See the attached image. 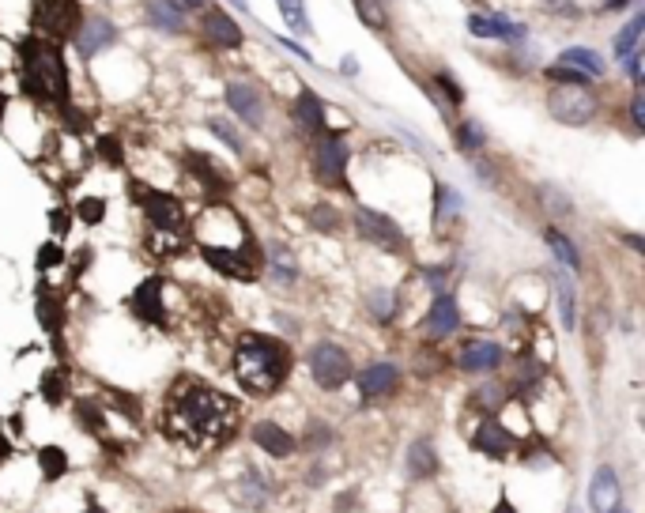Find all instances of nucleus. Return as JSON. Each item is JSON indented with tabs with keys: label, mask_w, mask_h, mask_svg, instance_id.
I'll return each mask as SVG.
<instances>
[{
	"label": "nucleus",
	"mask_w": 645,
	"mask_h": 513,
	"mask_svg": "<svg viewBox=\"0 0 645 513\" xmlns=\"http://www.w3.org/2000/svg\"><path fill=\"white\" fill-rule=\"evenodd\" d=\"M147 15H151L155 27H163L166 35H182L186 31L182 5H174V0H147Z\"/></svg>",
	"instance_id": "obj_23"
},
{
	"label": "nucleus",
	"mask_w": 645,
	"mask_h": 513,
	"mask_svg": "<svg viewBox=\"0 0 645 513\" xmlns=\"http://www.w3.org/2000/svg\"><path fill=\"white\" fill-rule=\"evenodd\" d=\"M117 42V31H114V23L110 19H87L80 31H76V49H80V57H98L102 49H110Z\"/></svg>",
	"instance_id": "obj_12"
},
{
	"label": "nucleus",
	"mask_w": 645,
	"mask_h": 513,
	"mask_svg": "<svg viewBox=\"0 0 645 513\" xmlns=\"http://www.w3.org/2000/svg\"><path fill=\"white\" fill-rule=\"evenodd\" d=\"M570 513H581V509H578V506H570Z\"/></svg>",
	"instance_id": "obj_58"
},
{
	"label": "nucleus",
	"mask_w": 645,
	"mask_h": 513,
	"mask_svg": "<svg viewBox=\"0 0 645 513\" xmlns=\"http://www.w3.org/2000/svg\"><path fill=\"white\" fill-rule=\"evenodd\" d=\"M84 513H106V509H102L95 498H87V509H84Z\"/></svg>",
	"instance_id": "obj_54"
},
{
	"label": "nucleus",
	"mask_w": 645,
	"mask_h": 513,
	"mask_svg": "<svg viewBox=\"0 0 645 513\" xmlns=\"http://www.w3.org/2000/svg\"><path fill=\"white\" fill-rule=\"evenodd\" d=\"M200 256H204V261H208L216 272H223V276H230V279H249V272L242 268V261H238L235 249H219V246H212V242H204V246H200Z\"/></svg>",
	"instance_id": "obj_24"
},
{
	"label": "nucleus",
	"mask_w": 645,
	"mask_h": 513,
	"mask_svg": "<svg viewBox=\"0 0 645 513\" xmlns=\"http://www.w3.org/2000/svg\"><path fill=\"white\" fill-rule=\"evenodd\" d=\"M491 513H518V509H513V502L506 498V495H499V502H495V509Z\"/></svg>",
	"instance_id": "obj_50"
},
{
	"label": "nucleus",
	"mask_w": 645,
	"mask_h": 513,
	"mask_svg": "<svg viewBox=\"0 0 645 513\" xmlns=\"http://www.w3.org/2000/svg\"><path fill=\"white\" fill-rule=\"evenodd\" d=\"M355 226H358V235H363L367 242H374V246H381V249H404V230H400L389 216H385V212L358 208Z\"/></svg>",
	"instance_id": "obj_9"
},
{
	"label": "nucleus",
	"mask_w": 645,
	"mask_h": 513,
	"mask_svg": "<svg viewBox=\"0 0 645 513\" xmlns=\"http://www.w3.org/2000/svg\"><path fill=\"white\" fill-rule=\"evenodd\" d=\"M559 65H562V68H574V72H581L585 80H600V75L608 72L604 57L597 54V49H585V45H570V49H562Z\"/></svg>",
	"instance_id": "obj_19"
},
{
	"label": "nucleus",
	"mask_w": 645,
	"mask_h": 513,
	"mask_svg": "<svg viewBox=\"0 0 645 513\" xmlns=\"http://www.w3.org/2000/svg\"><path fill=\"white\" fill-rule=\"evenodd\" d=\"M208 125H212V133H216V136H219V140H223L230 151H238V156H242V140L235 136V128H230L227 121H219V117H216V121H208Z\"/></svg>",
	"instance_id": "obj_40"
},
{
	"label": "nucleus",
	"mask_w": 645,
	"mask_h": 513,
	"mask_svg": "<svg viewBox=\"0 0 645 513\" xmlns=\"http://www.w3.org/2000/svg\"><path fill=\"white\" fill-rule=\"evenodd\" d=\"M204 35H208L216 45H223V49H238V45H242V27H238V23L230 19L223 8H216V12L204 15Z\"/></svg>",
	"instance_id": "obj_20"
},
{
	"label": "nucleus",
	"mask_w": 645,
	"mask_h": 513,
	"mask_svg": "<svg viewBox=\"0 0 645 513\" xmlns=\"http://www.w3.org/2000/svg\"><path fill=\"white\" fill-rule=\"evenodd\" d=\"M627 5H630V0H608L604 12H619V8H627Z\"/></svg>",
	"instance_id": "obj_52"
},
{
	"label": "nucleus",
	"mask_w": 645,
	"mask_h": 513,
	"mask_svg": "<svg viewBox=\"0 0 645 513\" xmlns=\"http://www.w3.org/2000/svg\"><path fill=\"white\" fill-rule=\"evenodd\" d=\"M460 328V310H457V302L449 295H438L434 306H430V314H427V332L434 340H442V337H453V332Z\"/></svg>",
	"instance_id": "obj_18"
},
{
	"label": "nucleus",
	"mask_w": 645,
	"mask_h": 513,
	"mask_svg": "<svg viewBox=\"0 0 645 513\" xmlns=\"http://www.w3.org/2000/svg\"><path fill=\"white\" fill-rule=\"evenodd\" d=\"M548 8H551V12H562V15H570V19H574V15H581V12L570 5V0H548Z\"/></svg>",
	"instance_id": "obj_48"
},
{
	"label": "nucleus",
	"mask_w": 645,
	"mask_h": 513,
	"mask_svg": "<svg viewBox=\"0 0 645 513\" xmlns=\"http://www.w3.org/2000/svg\"><path fill=\"white\" fill-rule=\"evenodd\" d=\"M457 140H460V147H483V133H479V125L476 121H460V128H457Z\"/></svg>",
	"instance_id": "obj_38"
},
{
	"label": "nucleus",
	"mask_w": 645,
	"mask_h": 513,
	"mask_svg": "<svg viewBox=\"0 0 645 513\" xmlns=\"http://www.w3.org/2000/svg\"><path fill=\"white\" fill-rule=\"evenodd\" d=\"M513 446H518V438H513V434L502 423H495V419L479 423V430L472 434V449L483 453V457H495V460H506L513 453Z\"/></svg>",
	"instance_id": "obj_11"
},
{
	"label": "nucleus",
	"mask_w": 645,
	"mask_h": 513,
	"mask_svg": "<svg viewBox=\"0 0 645 513\" xmlns=\"http://www.w3.org/2000/svg\"><path fill=\"white\" fill-rule=\"evenodd\" d=\"M442 276H446L442 268H427V284L430 287H442Z\"/></svg>",
	"instance_id": "obj_49"
},
{
	"label": "nucleus",
	"mask_w": 645,
	"mask_h": 513,
	"mask_svg": "<svg viewBox=\"0 0 645 513\" xmlns=\"http://www.w3.org/2000/svg\"><path fill=\"white\" fill-rule=\"evenodd\" d=\"M608 513H627V509H623V506H615V509H608Z\"/></svg>",
	"instance_id": "obj_57"
},
{
	"label": "nucleus",
	"mask_w": 645,
	"mask_h": 513,
	"mask_svg": "<svg viewBox=\"0 0 645 513\" xmlns=\"http://www.w3.org/2000/svg\"><path fill=\"white\" fill-rule=\"evenodd\" d=\"M291 374V351L283 340L265 337V332H249L235 347V377L246 393L268 397L276 393Z\"/></svg>",
	"instance_id": "obj_2"
},
{
	"label": "nucleus",
	"mask_w": 645,
	"mask_h": 513,
	"mask_svg": "<svg viewBox=\"0 0 645 513\" xmlns=\"http://www.w3.org/2000/svg\"><path fill=\"white\" fill-rule=\"evenodd\" d=\"M502 367V347L491 344V340H472V344H464L460 351V370H469V374H491Z\"/></svg>",
	"instance_id": "obj_15"
},
{
	"label": "nucleus",
	"mask_w": 645,
	"mask_h": 513,
	"mask_svg": "<svg viewBox=\"0 0 645 513\" xmlns=\"http://www.w3.org/2000/svg\"><path fill=\"white\" fill-rule=\"evenodd\" d=\"M548 246H551V253H555L570 272H581V253H578V246H574L570 238L562 235V230H555V226L548 230Z\"/></svg>",
	"instance_id": "obj_31"
},
{
	"label": "nucleus",
	"mask_w": 645,
	"mask_h": 513,
	"mask_svg": "<svg viewBox=\"0 0 645 513\" xmlns=\"http://www.w3.org/2000/svg\"><path fill=\"white\" fill-rule=\"evenodd\" d=\"M355 8H358V15H363L367 27H374V31L385 27V15H381V8L374 5V0H355Z\"/></svg>",
	"instance_id": "obj_37"
},
{
	"label": "nucleus",
	"mask_w": 645,
	"mask_h": 513,
	"mask_svg": "<svg viewBox=\"0 0 645 513\" xmlns=\"http://www.w3.org/2000/svg\"><path fill=\"white\" fill-rule=\"evenodd\" d=\"M276 8L283 15V23L298 35V38H309L314 35V27H309V19H306V0H276Z\"/></svg>",
	"instance_id": "obj_28"
},
{
	"label": "nucleus",
	"mask_w": 645,
	"mask_h": 513,
	"mask_svg": "<svg viewBox=\"0 0 645 513\" xmlns=\"http://www.w3.org/2000/svg\"><path fill=\"white\" fill-rule=\"evenodd\" d=\"M309 374H314L321 389H340V385L351 381V358L337 344H317L309 351Z\"/></svg>",
	"instance_id": "obj_5"
},
{
	"label": "nucleus",
	"mask_w": 645,
	"mask_h": 513,
	"mask_svg": "<svg viewBox=\"0 0 645 513\" xmlns=\"http://www.w3.org/2000/svg\"><path fill=\"white\" fill-rule=\"evenodd\" d=\"M268 265H272V276L283 279V284H295L298 279V265H295V256L283 249V246H272V256H268Z\"/></svg>",
	"instance_id": "obj_33"
},
{
	"label": "nucleus",
	"mask_w": 645,
	"mask_h": 513,
	"mask_svg": "<svg viewBox=\"0 0 645 513\" xmlns=\"http://www.w3.org/2000/svg\"><path fill=\"white\" fill-rule=\"evenodd\" d=\"M555 302H559V317L566 328L578 325V295H574V284L566 272H555Z\"/></svg>",
	"instance_id": "obj_25"
},
{
	"label": "nucleus",
	"mask_w": 645,
	"mask_h": 513,
	"mask_svg": "<svg viewBox=\"0 0 645 513\" xmlns=\"http://www.w3.org/2000/svg\"><path fill=\"white\" fill-rule=\"evenodd\" d=\"M630 121H634L638 133H645V95H641V91H638L634 102H630Z\"/></svg>",
	"instance_id": "obj_44"
},
{
	"label": "nucleus",
	"mask_w": 645,
	"mask_h": 513,
	"mask_svg": "<svg viewBox=\"0 0 645 513\" xmlns=\"http://www.w3.org/2000/svg\"><path fill=\"white\" fill-rule=\"evenodd\" d=\"M5 110H8V95L0 91V125H5Z\"/></svg>",
	"instance_id": "obj_53"
},
{
	"label": "nucleus",
	"mask_w": 645,
	"mask_h": 513,
	"mask_svg": "<svg viewBox=\"0 0 645 513\" xmlns=\"http://www.w3.org/2000/svg\"><path fill=\"white\" fill-rule=\"evenodd\" d=\"M23 91L42 102H65L68 95V72L61 61V49L49 45L42 35L23 38Z\"/></svg>",
	"instance_id": "obj_3"
},
{
	"label": "nucleus",
	"mask_w": 645,
	"mask_h": 513,
	"mask_svg": "<svg viewBox=\"0 0 645 513\" xmlns=\"http://www.w3.org/2000/svg\"><path fill=\"white\" fill-rule=\"evenodd\" d=\"M98 151H106V159H110L114 166L121 163V147H117V140H102V144H98Z\"/></svg>",
	"instance_id": "obj_47"
},
{
	"label": "nucleus",
	"mask_w": 645,
	"mask_h": 513,
	"mask_svg": "<svg viewBox=\"0 0 645 513\" xmlns=\"http://www.w3.org/2000/svg\"><path fill=\"white\" fill-rule=\"evenodd\" d=\"M128 306H133V314L147 325H166V310H163V276H151L144 279V284L133 291V298H128Z\"/></svg>",
	"instance_id": "obj_10"
},
{
	"label": "nucleus",
	"mask_w": 645,
	"mask_h": 513,
	"mask_svg": "<svg viewBox=\"0 0 645 513\" xmlns=\"http://www.w3.org/2000/svg\"><path fill=\"white\" fill-rule=\"evenodd\" d=\"M539 196H544V204H548V208H551V212H555V208H559L562 216H566V212H570V200H566V196H562L559 189H551V186H544V189H539Z\"/></svg>",
	"instance_id": "obj_42"
},
{
	"label": "nucleus",
	"mask_w": 645,
	"mask_h": 513,
	"mask_svg": "<svg viewBox=\"0 0 645 513\" xmlns=\"http://www.w3.org/2000/svg\"><path fill=\"white\" fill-rule=\"evenodd\" d=\"M65 223H68V219H65V212H54V226H57V230H65Z\"/></svg>",
	"instance_id": "obj_55"
},
{
	"label": "nucleus",
	"mask_w": 645,
	"mask_h": 513,
	"mask_svg": "<svg viewBox=\"0 0 645 513\" xmlns=\"http://www.w3.org/2000/svg\"><path fill=\"white\" fill-rule=\"evenodd\" d=\"M619 495H623V487H619V472L615 468H597V476H592V487H589V506L597 513H608L619 506Z\"/></svg>",
	"instance_id": "obj_17"
},
{
	"label": "nucleus",
	"mask_w": 645,
	"mask_h": 513,
	"mask_svg": "<svg viewBox=\"0 0 645 513\" xmlns=\"http://www.w3.org/2000/svg\"><path fill=\"white\" fill-rule=\"evenodd\" d=\"M548 110H551V117H555L559 125L585 128L592 117H597L600 102H597V95H592L589 87L562 84V87H555V91H551V98H548Z\"/></svg>",
	"instance_id": "obj_4"
},
{
	"label": "nucleus",
	"mask_w": 645,
	"mask_h": 513,
	"mask_svg": "<svg viewBox=\"0 0 645 513\" xmlns=\"http://www.w3.org/2000/svg\"><path fill=\"white\" fill-rule=\"evenodd\" d=\"M227 106L235 110L249 128H261L265 125V102L249 84H230L227 87Z\"/></svg>",
	"instance_id": "obj_13"
},
{
	"label": "nucleus",
	"mask_w": 645,
	"mask_h": 513,
	"mask_svg": "<svg viewBox=\"0 0 645 513\" xmlns=\"http://www.w3.org/2000/svg\"><path fill=\"white\" fill-rule=\"evenodd\" d=\"M623 65H627V75H630V80L641 84V49H638V54H630Z\"/></svg>",
	"instance_id": "obj_46"
},
{
	"label": "nucleus",
	"mask_w": 645,
	"mask_h": 513,
	"mask_svg": "<svg viewBox=\"0 0 645 513\" xmlns=\"http://www.w3.org/2000/svg\"><path fill=\"white\" fill-rule=\"evenodd\" d=\"M61 261H65L61 246L49 242V246H42V249H38V268H54V265H61Z\"/></svg>",
	"instance_id": "obj_43"
},
{
	"label": "nucleus",
	"mask_w": 645,
	"mask_h": 513,
	"mask_svg": "<svg viewBox=\"0 0 645 513\" xmlns=\"http://www.w3.org/2000/svg\"><path fill=\"white\" fill-rule=\"evenodd\" d=\"M408 472L416 476V479H427V476L438 472V453H434V446L427 438L411 442V449H408Z\"/></svg>",
	"instance_id": "obj_26"
},
{
	"label": "nucleus",
	"mask_w": 645,
	"mask_h": 513,
	"mask_svg": "<svg viewBox=\"0 0 645 513\" xmlns=\"http://www.w3.org/2000/svg\"><path fill=\"white\" fill-rule=\"evenodd\" d=\"M434 84H442V87L449 91V102H460V98H464V91H460V87H457V84L449 80L446 72H438V75H434Z\"/></svg>",
	"instance_id": "obj_45"
},
{
	"label": "nucleus",
	"mask_w": 645,
	"mask_h": 513,
	"mask_svg": "<svg viewBox=\"0 0 645 513\" xmlns=\"http://www.w3.org/2000/svg\"><path fill=\"white\" fill-rule=\"evenodd\" d=\"M140 208L144 216L151 219V226L159 230H182L186 226V208L177 204L170 193H159V189H140Z\"/></svg>",
	"instance_id": "obj_8"
},
{
	"label": "nucleus",
	"mask_w": 645,
	"mask_h": 513,
	"mask_svg": "<svg viewBox=\"0 0 645 513\" xmlns=\"http://www.w3.org/2000/svg\"><path fill=\"white\" fill-rule=\"evenodd\" d=\"M460 208H464V200H460L449 186L438 182V186H434V223H449V219H457Z\"/></svg>",
	"instance_id": "obj_30"
},
{
	"label": "nucleus",
	"mask_w": 645,
	"mask_h": 513,
	"mask_svg": "<svg viewBox=\"0 0 645 513\" xmlns=\"http://www.w3.org/2000/svg\"><path fill=\"white\" fill-rule=\"evenodd\" d=\"M367 310H370V317L374 321H389L393 314H397V291H370L367 295Z\"/></svg>",
	"instance_id": "obj_32"
},
{
	"label": "nucleus",
	"mask_w": 645,
	"mask_h": 513,
	"mask_svg": "<svg viewBox=\"0 0 645 513\" xmlns=\"http://www.w3.org/2000/svg\"><path fill=\"white\" fill-rule=\"evenodd\" d=\"M76 216H80L84 223H102V216H106V200H102V196H84L80 204H76Z\"/></svg>",
	"instance_id": "obj_35"
},
{
	"label": "nucleus",
	"mask_w": 645,
	"mask_h": 513,
	"mask_svg": "<svg viewBox=\"0 0 645 513\" xmlns=\"http://www.w3.org/2000/svg\"><path fill=\"white\" fill-rule=\"evenodd\" d=\"M397 381H400V370L393 363H374V367H367L363 374H358V397H363V400L385 397V393L397 389Z\"/></svg>",
	"instance_id": "obj_16"
},
{
	"label": "nucleus",
	"mask_w": 645,
	"mask_h": 513,
	"mask_svg": "<svg viewBox=\"0 0 645 513\" xmlns=\"http://www.w3.org/2000/svg\"><path fill=\"white\" fill-rule=\"evenodd\" d=\"M230 423H235V404L204 381L174 385V393L166 397V407H163L166 434L174 442H182L186 449L216 446L219 438L230 434Z\"/></svg>",
	"instance_id": "obj_1"
},
{
	"label": "nucleus",
	"mask_w": 645,
	"mask_h": 513,
	"mask_svg": "<svg viewBox=\"0 0 645 513\" xmlns=\"http://www.w3.org/2000/svg\"><path fill=\"white\" fill-rule=\"evenodd\" d=\"M12 457V442L5 438V434H0V465H5V460Z\"/></svg>",
	"instance_id": "obj_51"
},
{
	"label": "nucleus",
	"mask_w": 645,
	"mask_h": 513,
	"mask_svg": "<svg viewBox=\"0 0 645 513\" xmlns=\"http://www.w3.org/2000/svg\"><path fill=\"white\" fill-rule=\"evenodd\" d=\"M253 442L261 446L268 457H291L295 453V438L276 423H257L253 427Z\"/></svg>",
	"instance_id": "obj_21"
},
{
	"label": "nucleus",
	"mask_w": 645,
	"mask_h": 513,
	"mask_svg": "<svg viewBox=\"0 0 645 513\" xmlns=\"http://www.w3.org/2000/svg\"><path fill=\"white\" fill-rule=\"evenodd\" d=\"M42 397H45L49 404H61V400H65V377H61L57 370L42 374Z\"/></svg>",
	"instance_id": "obj_36"
},
{
	"label": "nucleus",
	"mask_w": 645,
	"mask_h": 513,
	"mask_svg": "<svg viewBox=\"0 0 645 513\" xmlns=\"http://www.w3.org/2000/svg\"><path fill=\"white\" fill-rule=\"evenodd\" d=\"M314 174L328 189H348V144L340 136H321L314 144Z\"/></svg>",
	"instance_id": "obj_7"
},
{
	"label": "nucleus",
	"mask_w": 645,
	"mask_h": 513,
	"mask_svg": "<svg viewBox=\"0 0 645 513\" xmlns=\"http://www.w3.org/2000/svg\"><path fill=\"white\" fill-rule=\"evenodd\" d=\"M80 23V5L76 0H35V31L45 38H72Z\"/></svg>",
	"instance_id": "obj_6"
},
{
	"label": "nucleus",
	"mask_w": 645,
	"mask_h": 513,
	"mask_svg": "<svg viewBox=\"0 0 645 513\" xmlns=\"http://www.w3.org/2000/svg\"><path fill=\"white\" fill-rule=\"evenodd\" d=\"M469 31L476 38H499V42H525L529 38V31L521 27V23H509L506 15H472Z\"/></svg>",
	"instance_id": "obj_14"
},
{
	"label": "nucleus",
	"mask_w": 645,
	"mask_h": 513,
	"mask_svg": "<svg viewBox=\"0 0 645 513\" xmlns=\"http://www.w3.org/2000/svg\"><path fill=\"white\" fill-rule=\"evenodd\" d=\"M38 321L49 328V332H54V337H57V332H61V325H65V306L57 302V298H38Z\"/></svg>",
	"instance_id": "obj_34"
},
{
	"label": "nucleus",
	"mask_w": 645,
	"mask_h": 513,
	"mask_svg": "<svg viewBox=\"0 0 645 513\" xmlns=\"http://www.w3.org/2000/svg\"><path fill=\"white\" fill-rule=\"evenodd\" d=\"M641 31H645V15L638 12L623 31H619V38H615V61H627L630 54H638V42H641Z\"/></svg>",
	"instance_id": "obj_29"
},
{
	"label": "nucleus",
	"mask_w": 645,
	"mask_h": 513,
	"mask_svg": "<svg viewBox=\"0 0 645 513\" xmlns=\"http://www.w3.org/2000/svg\"><path fill=\"white\" fill-rule=\"evenodd\" d=\"M309 226H317V230H337V212H332L328 204H317V208L309 212Z\"/></svg>",
	"instance_id": "obj_39"
},
{
	"label": "nucleus",
	"mask_w": 645,
	"mask_h": 513,
	"mask_svg": "<svg viewBox=\"0 0 645 513\" xmlns=\"http://www.w3.org/2000/svg\"><path fill=\"white\" fill-rule=\"evenodd\" d=\"M204 0H182V8H200Z\"/></svg>",
	"instance_id": "obj_56"
},
{
	"label": "nucleus",
	"mask_w": 645,
	"mask_h": 513,
	"mask_svg": "<svg viewBox=\"0 0 645 513\" xmlns=\"http://www.w3.org/2000/svg\"><path fill=\"white\" fill-rule=\"evenodd\" d=\"M38 468H42V479L57 483L65 472H68V453L61 446H42L38 449Z\"/></svg>",
	"instance_id": "obj_27"
},
{
	"label": "nucleus",
	"mask_w": 645,
	"mask_h": 513,
	"mask_svg": "<svg viewBox=\"0 0 645 513\" xmlns=\"http://www.w3.org/2000/svg\"><path fill=\"white\" fill-rule=\"evenodd\" d=\"M76 416L84 419L87 430H102V416L95 412V404H91V400H80V404H76Z\"/></svg>",
	"instance_id": "obj_41"
},
{
	"label": "nucleus",
	"mask_w": 645,
	"mask_h": 513,
	"mask_svg": "<svg viewBox=\"0 0 645 513\" xmlns=\"http://www.w3.org/2000/svg\"><path fill=\"white\" fill-rule=\"evenodd\" d=\"M295 121L306 128V133H321L325 128V106H321V98L309 91V87H302L298 91V102H295Z\"/></svg>",
	"instance_id": "obj_22"
}]
</instances>
